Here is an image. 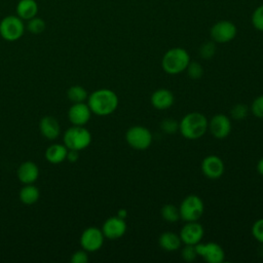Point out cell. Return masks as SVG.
<instances>
[{"mask_svg":"<svg viewBox=\"0 0 263 263\" xmlns=\"http://www.w3.org/2000/svg\"><path fill=\"white\" fill-rule=\"evenodd\" d=\"M117 95L108 88L97 89L87 98V105L91 111L99 116H107L112 114L118 107Z\"/></svg>","mask_w":263,"mask_h":263,"instance_id":"1","label":"cell"},{"mask_svg":"<svg viewBox=\"0 0 263 263\" xmlns=\"http://www.w3.org/2000/svg\"><path fill=\"white\" fill-rule=\"evenodd\" d=\"M209 127L208 118L200 112L187 113L179 121V132L188 140H197L201 138Z\"/></svg>","mask_w":263,"mask_h":263,"instance_id":"2","label":"cell"},{"mask_svg":"<svg viewBox=\"0 0 263 263\" xmlns=\"http://www.w3.org/2000/svg\"><path fill=\"white\" fill-rule=\"evenodd\" d=\"M190 55L185 48L173 47L165 51L161 59L163 71L170 75H177L184 72L190 62Z\"/></svg>","mask_w":263,"mask_h":263,"instance_id":"3","label":"cell"},{"mask_svg":"<svg viewBox=\"0 0 263 263\" xmlns=\"http://www.w3.org/2000/svg\"><path fill=\"white\" fill-rule=\"evenodd\" d=\"M204 211L202 199L195 194H189L180 203V218L185 222L198 221Z\"/></svg>","mask_w":263,"mask_h":263,"instance_id":"4","label":"cell"},{"mask_svg":"<svg viewBox=\"0 0 263 263\" xmlns=\"http://www.w3.org/2000/svg\"><path fill=\"white\" fill-rule=\"evenodd\" d=\"M91 135L84 126L73 125L64 135V144L68 149L83 150L89 146Z\"/></svg>","mask_w":263,"mask_h":263,"instance_id":"5","label":"cell"},{"mask_svg":"<svg viewBox=\"0 0 263 263\" xmlns=\"http://www.w3.org/2000/svg\"><path fill=\"white\" fill-rule=\"evenodd\" d=\"M126 143L135 150H146L152 144L151 132L143 125H134L125 133Z\"/></svg>","mask_w":263,"mask_h":263,"instance_id":"6","label":"cell"},{"mask_svg":"<svg viewBox=\"0 0 263 263\" xmlns=\"http://www.w3.org/2000/svg\"><path fill=\"white\" fill-rule=\"evenodd\" d=\"M25 32L24 21L15 15H7L0 21V36L6 41L18 40Z\"/></svg>","mask_w":263,"mask_h":263,"instance_id":"7","label":"cell"},{"mask_svg":"<svg viewBox=\"0 0 263 263\" xmlns=\"http://www.w3.org/2000/svg\"><path fill=\"white\" fill-rule=\"evenodd\" d=\"M237 34V28L231 21L222 20L216 22L210 29L211 39L216 43H228L232 41Z\"/></svg>","mask_w":263,"mask_h":263,"instance_id":"8","label":"cell"},{"mask_svg":"<svg viewBox=\"0 0 263 263\" xmlns=\"http://www.w3.org/2000/svg\"><path fill=\"white\" fill-rule=\"evenodd\" d=\"M198 257H201L208 263H221L224 261L225 252L223 248L214 241L198 242L195 245Z\"/></svg>","mask_w":263,"mask_h":263,"instance_id":"9","label":"cell"},{"mask_svg":"<svg viewBox=\"0 0 263 263\" xmlns=\"http://www.w3.org/2000/svg\"><path fill=\"white\" fill-rule=\"evenodd\" d=\"M104 238L105 236L102 229L97 227H88L81 234L80 245L86 252H96L102 248Z\"/></svg>","mask_w":263,"mask_h":263,"instance_id":"10","label":"cell"},{"mask_svg":"<svg viewBox=\"0 0 263 263\" xmlns=\"http://www.w3.org/2000/svg\"><path fill=\"white\" fill-rule=\"evenodd\" d=\"M232 125L229 117L222 113L214 115L209 121L208 130H210L212 136L218 140H222L228 137Z\"/></svg>","mask_w":263,"mask_h":263,"instance_id":"11","label":"cell"},{"mask_svg":"<svg viewBox=\"0 0 263 263\" xmlns=\"http://www.w3.org/2000/svg\"><path fill=\"white\" fill-rule=\"evenodd\" d=\"M203 234L204 229L197 221L186 222L179 233L182 243L184 245H197L201 241Z\"/></svg>","mask_w":263,"mask_h":263,"instance_id":"12","label":"cell"},{"mask_svg":"<svg viewBox=\"0 0 263 263\" xmlns=\"http://www.w3.org/2000/svg\"><path fill=\"white\" fill-rule=\"evenodd\" d=\"M200 167L202 174L211 180L219 179L224 174L225 170L223 160L217 155L205 156L201 161Z\"/></svg>","mask_w":263,"mask_h":263,"instance_id":"13","label":"cell"},{"mask_svg":"<svg viewBox=\"0 0 263 263\" xmlns=\"http://www.w3.org/2000/svg\"><path fill=\"white\" fill-rule=\"evenodd\" d=\"M102 231L106 238L112 240L118 239L126 232V222L117 216L110 217L104 222Z\"/></svg>","mask_w":263,"mask_h":263,"instance_id":"14","label":"cell"},{"mask_svg":"<svg viewBox=\"0 0 263 263\" xmlns=\"http://www.w3.org/2000/svg\"><path fill=\"white\" fill-rule=\"evenodd\" d=\"M90 116H91V111L88 105L85 104L84 102L73 104L68 111L69 120L73 125L84 126L90 119Z\"/></svg>","mask_w":263,"mask_h":263,"instance_id":"15","label":"cell"},{"mask_svg":"<svg viewBox=\"0 0 263 263\" xmlns=\"http://www.w3.org/2000/svg\"><path fill=\"white\" fill-rule=\"evenodd\" d=\"M152 106L160 111L170 109L175 102L174 93L167 88H158L156 89L150 98Z\"/></svg>","mask_w":263,"mask_h":263,"instance_id":"16","label":"cell"},{"mask_svg":"<svg viewBox=\"0 0 263 263\" xmlns=\"http://www.w3.org/2000/svg\"><path fill=\"white\" fill-rule=\"evenodd\" d=\"M17 178L23 184H33L39 176V168L33 161H25L17 168Z\"/></svg>","mask_w":263,"mask_h":263,"instance_id":"17","label":"cell"},{"mask_svg":"<svg viewBox=\"0 0 263 263\" xmlns=\"http://www.w3.org/2000/svg\"><path fill=\"white\" fill-rule=\"evenodd\" d=\"M59 121L52 116H44L39 122V130L48 140H54L60 135Z\"/></svg>","mask_w":263,"mask_h":263,"instance_id":"18","label":"cell"},{"mask_svg":"<svg viewBox=\"0 0 263 263\" xmlns=\"http://www.w3.org/2000/svg\"><path fill=\"white\" fill-rule=\"evenodd\" d=\"M15 12L23 21H29L38 13V4L36 0H20L15 6Z\"/></svg>","mask_w":263,"mask_h":263,"instance_id":"19","label":"cell"},{"mask_svg":"<svg viewBox=\"0 0 263 263\" xmlns=\"http://www.w3.org/2000/svg\"><path fill=\"white\" fill-rule=\"evenodd\" d=\"M158 245L162 250L166 252H174L180 249L182 240L179 234L172 231H165L159 235Z\"/></svg>","mask_w":263,"mask_h":263,"instance_id":"20","label":"cell"},{"mask_svg":"<svg viewBox=\"0 0 263 263\" xmlns=\"http://www.w3.org/2000/svg\"><path fill=\"white\" fill-rule=\"evenodd\" d=\"M68 148L65 145L53 144L45 151V158L51 163H60L66 159Z\"/></svg>","mask_w":263,"mask_h":263,"instance_id":"21","label":"cell"},{"mask_svg":"<svg viewBox=\"0 0 263 263\" xmlns=\"http://www.w3.org/2000/svg\"><path fill=\"white\" fill-rule=\"evenodd\" d=\"M40 196L39 189L33 184H25L20 191V199L24 204L30 205L35 203Z\"/></svg>","mask_w":263,"mask_h":263,"instance_id":"22","label":"cell"},{"mask_svg":"<svg viewBox=\"0 0 263 263\" xmlns=\"http://www.w3.org/2000/svg\"><path fill=\"white\" fill-rule=\"evenodd\" d=\"M160 215L164 221L167 223H175L177 222L180 218V212L179 208H177L173 203H166L164 204L161 210H160Z\"/></svg>","mask_w":263,"mask_h":263,"instance_id":"23","label":"cell"},{"mask_svg":"<svg viewBox=\"0 0 263 263\" xmlns=\"http://www.w3.org/2000/svg\"><path fill=\"white\" fill-rule=\"evenodd\" d=\"M67 97L73 104H75V103H83L85 100H87L88 95L84 87L80 85H73L68 89Z\"/></svg>","mask_w":263,"mask_h":263,"instance_id":"24","label":"cell"},{"mask_svg":"<svg viewBox=\"0 0 263 263\" xmlns=\"http://www.w3.org/2000/svg\"><path fill=\"white\" fill-rule=\"evenodd\" d=\"M45 28H46V24L44 20L41 17H37V15L27 21V30L32 34H35V35L41 34L44 32Z\"/></svg>","mask_w":263,"mask_h":263,"instance_id":"25","label":"cell"},{"mask_svg":"<svg viewBox=\"0 0 263 263\" xmlns=\"http://www.w3.org/2000/svg\"><path fill=\"white\" fill-rule=\"evenodd\" d=\"M216 50H217L216 42H214L213 40H209V41L203 42L200 45V47L198 49V53L201 59L211 60L216 54Z\"/></svg>","mask_w":263,"mask_h":263,"instance_id":"26","label":"cell"},{"mask_svg":"<svg viewBox=\"0 0 263 263\" xmlns=\"http://www.w3.org/2000/svg\"><path fill=\"white\" fill-rule=\"evenodd\" d=\"M251 23L257 31L263 32V4L254 9L251 15Z\"/></svg>","mask_w":263,"mask_h":263,"instance_id":"27","label":"cell"},{"mask_svg":"<svg viewBox=\"0 0 263 263\" xmlns=\"http://www.w3.org/2000/svg\"><path fill=\"white\" fill-rule=\"evenodd\" d=\"M160 129L167 135H174L179 130V121H177L174 118H164L163 120H161L160 124Z\"/></svg>","mask_w":263,"mask_h":263,"instance_id":"28","label":"cell"},{"mask_svg":"<svg viewBox=\"0 0 263 263\" xmlns=\"http://www.w3.org/2000/svg\"><path fill=\"white\" fill-rule=\"evenodd\" d=\"M185 71L191 79H199L203 75V68L196 61H190Z\"/></svg>","mask_w":263,"mask_h":263,"instance_id":"29","label":"cell"},{"mask_svg":"<svg viewBox=\"0 0 263 263\" xmlns=\"http://www.w3.org/2000/svg\"><path fill=\"white\" fill-rule=\"evenodd\" d=\"M249 114V107L246 104L239 103L234 105L230 110V115L235 120H242Z\"/></svg>","mask_w":263,"mask_h":263,"instance_id":"30","label":"cell"},{"mask_svg":"<svg viewBox=\"0 0 263 263\" xmlns=\"http://www.w3.org/2000/svg\"><path fill=\"white\" fill-rule=\"evenodd\" d=\"M181 257L186 262L194 261L198 257L195 245H185L181 250Z\"/></svg>","mask_w":263,"mask_h":263,"instance_id":"31","label":"cell"},{"mask_svg":"<svg viewBox=\"0 0 263 263\" xmlns=\"http://www.w3.org/2000/svg\"><path fill=\"white\" fill-rule=\"evenodd\" d=\"M251 111L255 117L263 118V95L257 97L253 101L251 105Z\"/></svg>","mask_w":263,"mask_h":263,"instance_id":"32","label":"cell"},{"mask_svg":"<svg viewBox=\"0 0 263 263\" xmlns=\"http://www.w3.org/2000/svg\"><path fill=\"white\" fill-rule=\"evenodd\" d=\"M252 234L257 241L263 245V218L254 222L252 226Z\"/></svg>","mask_w":263,"mask_h":263,"instance_id":"33","label":"cell"},{"mask_svg":"<svg viewBox=\"0 0 263 263\" xmlns=\"http://www.w3.org/2000/svg\"><path fill=\"white\" fill-rule=\"evenodd\" d=\"M87 261H88V255L85 250L76 251L71 256L72 263H86Z\"/></svg>","mask_w":263,"mask_h":263,"instance_id":"34","label":"cell"},{"mask_svg":"<svg viewBox=\"0 0 263 263\" xmlns=\"http://www.w3.org/2000/svg\"><path fill=\"white\" fill-rule=\"evenodd\" d=\"M79 151L77 150H72V149H68V152H67V156L66 158L70 161V162H76L79 158Z\"/></svg>","mask_w":263,"mask_h":263,"instance_id":"35","label":"cell"},{"mask_svg":"<svg viewBox=\"0 0 263 263\" xmlns=\"http://www.w3.org/2000/svg\"><path fill=\"white\" fill-rule=\"evenodd\" d=\"M117 217L125 220L126 217H127V210L125 209H119L118 212H117Z\"/></svg>","mask_w":263,"mask_h":263,"instance_id":"36","label":"cell"},{"mask_svg":"<svg viewBox=\"0 0 263 263\" xmlns=\"http://www.w3.org/2000/svg\"><path fill=\"white\" fill-rule=\"evenodd\" d=\"M256 168H257V172L259 173V175L263 176V157L261 159H259V161L257 162Z\"/></svg>","mask_w":263,"mask_h":263,"instance_id":"37","label":"cell"}]
</instances>
